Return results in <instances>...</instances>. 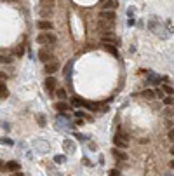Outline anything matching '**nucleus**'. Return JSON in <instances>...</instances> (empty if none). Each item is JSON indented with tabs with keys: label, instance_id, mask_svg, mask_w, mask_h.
<instances>
[{
	"label": "nucleus",
	"instance_id": "obj_15",
	"mask_svg": "<svg viewBox=\"0 0 174 176\" xmlns=\"http://www.w3.org/2000/svg\"><path fill=\"white\" fill-rule=\"evenodd\" d=\"M64 150H66V152H73V150H75V143H72L70 139H66V141H64Z\"/></svg>",
	"mask_w": 174,
	"mask_h": 176
},
{
	"label": "nucleus",
	"instance_id": "obj_7",
	"mask_svg": "<svg viewBox=\"0 0 174 176\" xmlns=\"http://www.w3.org/2000/svg\"><path fill=\"white\" fill-rule=\"evenodd\" d=\"M99 19L115 21V19H117V16H115V11H101V14H99Z\"/></svg>",
	"mask_w": 174,
	"mask_h": 176
},
{
	"label": "nucleus",
	"instance_id": "obj_18",
	"mask_svg": "<svg viewBox=\"0 0 174 176\" xmlns=\"http://www.w3.org/2000/svg\"><path fill=\"white\" fill-rule=\"evenodd\" d=\"M72 103H73L75 106H80V105H84V99H80V98H77V96H73V98H72Z\"/></svg>",
	"mask_w": 174,
	"mask_h": 176
},
{
	"label": "nucleus",
	"instance_id": "obj_14",
	"mask_svg": "<svg viewBox=\"0 0 174 176\" xmlns=\"http://www.w3.org/2000/svg\"><path fill=\"white\" fill-rule=\"evenodd\" d=\"M9 96V91H7V87H5V84L4 82H0V98H7Z\"/></svg>",
	"mask_w": 174,
	"mask_h": 176
},
{
	"label": "nucleus",
	"instance_id": "obj_3",
	"mask_svg": "<svg viewBox=\"0 0 174 176\" xmlns=\"http://www.w3.org/2000/svg\"><path fill=\"white\" fill-rule=\"evenodd\" d=\"M113 24H115V21H106V19H99L97 21V28L103 32V35L113 32Z\"/></svg>",
	"mask_w": 174,
	"mask_h": 176
},
{
	"label": "nucleus",
	"instance_id": "obj_10",
	"mask_svg": "<svg viewBox=\"0 0 174 176\" xmlns=\"http://www.w3.org/2000/svg\"><path fill=\"white\" fill-rule=\"evenodd\" d=\"M37 26H39V30H52V23L51 21H45V19H40L37 23Z\"/></svg>",
	"mask_w": 174,
	"mask_h": 176
},
{
	"label": "nucleus",
	"instance_id": "obj_29",
	"mask_svg": "<svg viewBox=\"0 0 174 176\" xmlns=\"http://www.w3.org/2000/svg\"><path fill=\"white\" fill-rule=\"evenodd\" d=\"M16 54H18V56H21V54H23V49H21V47H19V49H16Z\"/></svg>",
	"mask_w": 174,
	"mask_h": 176
},
{
	"label": "nucleus",
	"instance_id": "obj_4",
	"mask_svg": "<svg viewBox=\"0 0 174 176\" xmlns=\"http://www.w3.org/2000/svg\"><path fill=\"white\" fill-rule=\"evenodd\" d=\"M39 59L44 63H49V61H54V54L51 49H40L39 51Z\"/></svg>",
	"mask_w": 174,
	"mask_h": 176
},
{
	"label": "nucleus",
	"instance_id": "obj_12",
	"mask_svg": "<svg viewBox=\"0 0 174 176\" xmlns=\"http://www.w3.org/2000/svg\"><path fill=\"white\" fill-rule=\"evenodd\" d=\"M5 169H7V171H18V169H19V164L14 162V160H11V162L5 164Z\"/></svg>",
	"mask_w": 174,
	"mask_h": 176
},
{
	"label": "nucleus",
	"instance_id": "obj_21",
	"mask_svg": "<svg viewBox=\"0 0 174 176\" xmlns=\"http://www.w3.org/2000/svg\"><path fill=\"white\" fill-rule=\"evenodd\" d=\"M58 98L61 99V101L66 98V93H64V89H58Z\"/></svg>",
	"mask_w": 174,
	"mask_h": 176
},
{
	"label": "nucleus",
	"instance_id": "obj_8",
	"mask_svg": "<svg viewBox=\"0 0 174 176\" xmlns=\"http://www.w3.org/2000/svg\"><path fill=\"white\" fill-rule=\"evenodd\" d=\"M117 7H118V2H117V0H106V2L103 4V11H115Z\"/></svg>",
	"mask_w": 174,
	"mask_h": 176
},
{
	"label": "nucleus",
	"instance_id": "obj_24",
	"mask_svg": "<svg viewBox=\"0 0 174 176\" xmlns=\"http://www.w3.org/2000/svg\"><path fill=\"white\" fill-rule=\"evenodd\" d=\"M54 160H56L58 164H61V162H64V157H63V155H56V157H54Z\"/></svg>",
	"mask_w": 174,
	"mask_h": 176
},
{
	"label": "nucleus",
	"instance_id": "obj_30",
	"mask_svg": "<svg viewBox=\"0 0 174 176\" xmlns=\"http://www.w3.org/2000/svg\"><path fill=\"white\" fill-rule=\"evenodd\" d=\"M12 176H23V175H21V173H14Z\"/></svg>",
	"mask_w": 174,
	"mask_h": 176
},
{
	"label": "nucleus",
	"instance_id": "obj_26",
	"mask_svg": "<svg viewBox=\"0 0 174 176\" xmlns=\"http://www.w3.org/2000/svg\"><path fill=\"white\" fill-rule=\"evenodd\" d=\"M0 141H2V143H5V145H12V141H11V139H7V138H2Z\"/></svg>",
	"mask_w": 174,
	"mask_h": 176
},
{
	"label": "nucleus",
	"instance_id": "obj_13",
	"mask_svg": "<svg viewBox=\"0 0 174 176\" xmlns=\"http://www.w3.org/2000/svg\"><path fill=\"white\" fill-rule=\"evenodd\" d=\"M56 108H58L59 112H68V110H70V105L64 103V101H59V103H56Z\"/></svg>",
	"mask_w": 174,
	"mask_h": 176
},
{
	"label": "nucleus",
	"instance_id": "obj_31",
	"mask_svg": "<svg viewBox=\"0 0 174 176\" xmlns=\"http://www.w3.org/2000/svg\"><path fill=\"white\" fill-rule=\"evenodd\" d=\"M5 2H16V0H5Z\"/></svg>",
	"mask_w": 174,
	"mask_h": 176
},
{
	"label": "nucleus",
	"instance_id": "obj_1",
	"mask_svg": "<svg viewBox=\"0 0 174 176\" xmlns=\"http://www.w3.org/2000/svg\"><path fill=\"white\" fill-rule=\"evenodd\" d=\"M113 143L117 145V148H127L129 147V136L120 131V133H117L113 136Z\"/></svg>",
	"mask_w": 174,
	"mask_h": 176
},
{
	"label": "nucleus",
	"instance_id": "obj_27",
	"mask_svg": "<svg viewBox=\"0 0 174 176\" xmlns=\"http://www.w3.org/2000/svg\"><path fill=\"white\" fill-rule=\"evenodd\" d=\"M5 78H7V75H5L4 72H0V80H5Z\"/></svg>",
	"mask_w": 174,
	"mask_h": 176
},
{
	"label": "nucleus",
	"instance_id": "obj_5",
	"mask_svg": "<svg viewBox=\"0 0 174 176\" xmlns=\"http://www.w3.org/2000/svg\"><path fill=\"white\" fill-rule=\"evenodd\" d=\"M56 85H58V80L54 77H47L45 78V82H44V87L49 91V93H52L54 89H56Z\"/></svg>",
	"mask_w": 174,
	"mask_h": 176
},
{
	"label": "nucleus",
	"instance_id": "obj_19",
	"mask_svg": "<svg viewBox=\"0 0 174 176\" xmlns=\"http://www.w3.org/2000/svg\"><path fill=\"white\" fill-rule=\"evenodd\" d=\"M143 96H145V98H148V99H152L155 96V93H153V91H150V89H146V91H143Z\"/></svg>",
	"mask_w": 174,
	"mask_h": 176
},
{
	"label": "nucleus",
	"instance_id": "obj_32",
	"mask_svg": "<svg viewBox=\"0 0 174 176\" xmlns=\"http://www.w3.org/2000/svg\"><path fill=\"white\" fill-rule=\"evenodd\" d=\"M167 176H173V175H167Z\"/></svg>",
	"mask_w": 174,
	"mask_h": 176
},
{
	"label": "nucleus",
	"instance_id": "obj_28",
	"mask_svg": "<svg viewBox=\"0 0 174 176\" xmlns=\"http://www.w3.org/2000/svg\"><path fill=\"white\" fill-rule=\"evenodd\" d=\"M169 139H171V143H173V139H174V133H173V131H169Z\"/></svg>",
	"mask_w": 174,
	"mask_h": 176
},
{
	"label": "nucleus",
	"instance_id": "obj_17",
	"mask_svg": "<svg viewBox=\"0 0 174 176\" xmlns=\"http://www.w3.org/2000/svg\"><path fill=\"white\" fill-rule=\"evenodd\" d=\"M37 122H39V126H42V127L47 124V120H45V117H44L42 114H39V115H37Z\"/></svg>",
	"mask_w": 174,
	"mask_h": 176
},
{
	"label": "nucleus",
	"instance_id": "obj_16",
	"mask_svg": "<svg viewBox=\"0 0 174 176\" xmlns=\"http://www.w3.org/2000/svg\"><path fill=\"white\" fill-rule=\"evenodd\" d=\"M52 12H54L52 9H42V7H40V14H42L44 18H51V16H52Z\"/></svg>",
	"mask_w": 174,
	"mask_h": 176
},
{
	"label": "nucleus",
	"instance_id": "obj_23",
	"mask_svg": "<svg viewBox=\"0 0 174 176\" xmlns=\"http://www.w3.org/2000/svg\"><path fill=\"white\" fill-rule=\"evenodd\" d=\"M164 103H165L167 106H173V96H167V98L164 99Z\"/></svg>",
	"mask_w": 174,
	"mask_h": 176
},
{
	"label": "nucleus",
	"instance_id": "obj_20",
	"mask_svg": "<svg viewBox=\"0 0 174 176\" xmlns=\"http://www.w3.org/2000/svg\"><path fill=\"white\" fill-rule=\"evenodd\" d=\"M14 59L11 58V56H0V63H12Z\"/></svg>",
	"mask_w": 174,
	"mask_h": 176
},
{
	"label": "nucleus",
	"instance_id": "obj_22",
	"mask_svg": "<svg viewBox=\"0 0 174 176\" xmlns=\"http://www.w3.org/2000/svg\"><path fill=\"white\" fill-rule=\"evenodd\" d=\"M162 89H164V91H165L167 94H171V96H173V85H167V84H165V85H164Z\"/></svg>",
	"mask_w": 174,
	"mask_h": 176
},
{
	"label": "nucleus",
	"instance_id": "obj_2",
	"mask_svg": "<svg viewBox=\"0 0 174 176\" xmlns=\"http://www.w3.org/2000/svg\"><path fill=\"white\" fill-rule=\"evenodd\" d=\"M56 35L54 33H40L39 37H37V42L42 44V45H52V44H56Z\"/></svg>",
	"mask_w": 174,
	"mask_h": 176
},
{
	"label": "nucleus",
	"instance_id": "obj_11",
	"mask_svg": "<svg viewBox=\"0 0 174 176\" xmlns=\"http://www.w3.org/2000/svg\"><path fill=\"white\" fill-rule=\"evenodd\" d=\"M112 154H113V155H115L118 160H125V159H127V155H125V154L120 150V148H113V150H112Z\"/></svg>",
	"mask_w": 174,
	"mask_h": 176
},
{
	"label": "nucleus",
	"instance_id": "obj_9",
	"mask_svg": "<svg viewBox=\"0 0 174 176\" xmlns=\"http://www.w3.org/2000/svg\"><path fill=\"white\" fill-rule=\"evenodd\" d=\"M54 5H56V0H40L42 9H52L54 11Z\"/></svg>",
	"mask_w": 174,
	"mask_h": 176
},
{
	"label": "nucleus",
	"instance_id": "obj_6",
	"mask_svg": "<svg viewBox=\"0 0 174 176\" xmlns=\"http://www.w3.org/2000/svg\"><path fill=\"white\" fill-rule=\"evenodd\" d=\"M58 70H59V63L56 59L45 63V73H54V72H58Z\"/></svg>",
	"mask_w": 174,
	"mask_h": 176
},
{
	"label": "nucleus",
	"instance_id": "obj_25",
	"mask_svg": "<svg viewBox=\"0 0 174 176\" xmlns=\"http://www.w3.org/2000/svg\"><path fill=\"white\" fill-rule=\"evenodd\" d=\"M108 175H110V176H120V173H118V171H117V169H112V171H110V173H108Z\"/></svg>",
	"mask_w": 174,
	"mask_h": 176
}]
</instances>
